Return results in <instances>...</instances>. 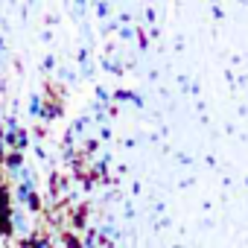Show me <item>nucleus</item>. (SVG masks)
Instances as JSON below:
<instances>
[]
</instances>
